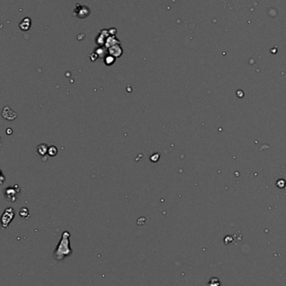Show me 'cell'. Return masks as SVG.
Returning a JSON list of instances; mask_svg holds the SVG:
<instances>
[{
  "label": "cell",
  "mask_w": 286,
  "mask_h": 286,
  "mask_svg": "<svg viewBox=\"0 0 286 286\" xmlns=\"http://www.w3.org/2000/svg\"><path fill=\"white\" fill-rule=\"evenodd\" d=\"M48 150H49V147L45 143L40 144L37 147V152L40 156H46L48 153Z\"/></svg>",
  "instance_id": "5"
},
{
  "label": "cell",
  "mask_w": 286,
  "mask_h": 286,
  "mask_svg": "<svg viewBox=\"0 0 286 286\" xmlns=\"http://www.w3.org/2000/svg\"><path fill=\"white\" fill-rule=\"evenodd\" d=\"M58 153V149L55 146H50L48 150V154L50 157H55Z\"/></svg>",
  "instance_id": "6"
},
{
  "label": "cell",
  "mask_w": 286,
  "mask_h": 286,
  "mask_svg": "<svg viewBox=\"0 0 286 286\" xmlns=\"http://www.w3.org/2000/svg\"><path fill=\"white\" fill-rule=\"evenodd\" d=\"M2 114H3L4 118H5V119H7V120H13V119H15V118H16V116H17V114L15 113L13 110H11L9 107H5V108L4 109L3 113Z\"/></svg>",
  "instance_id": "4"
},
{
  "label": "cell",
  "mask_w": 286,
  "mask_h": 286,
  "mask_svg": "<svg viewBox=\"0 0 286 286\" xmlns=\"http://www.w3.org/2000/svg\"><path fill=\"white\" fill-rule=\"evenodd\" d=\"M20 193V188L18 185H15L14 186H9L6 188L4 195L9 202H15L18 198V194Z\"/></svg>",
  "instance_id": "3"
},
{
  "label": "cell",
  "mask_w": 286,
  "mask_h": 286,
  "mask_svg": "<svg viewBox=\"0 0 286 286\" xmlns=\"http://www.w3.org/2000/svg\"><path fill=\"white\" fill-rule=\"evenodd\" d=\"M114 61H115V59L113 58V56H108L105 59V64L107 65H111L114 63Z\"/></svg>",
  "instance_id": "8"
},
{
  "label": "cell",
  "mask_w": 286,
  "mask_h": 286,
  "mask_svg": "<svg viewBox=\"0 0 286 286\" xmlns=\"http://www.w3.org/2000/svg\"><path fill=\"white\" fill-rule=\"evenodd\" d=\"M20 215L22 217V218H24V219L29 218V210H28V208H26V207H23V208L20 210Z\"/></svg>",
  "instance_id": "7"
},
{
  "label": "cell",
  "mask_w": 286,
  "mask_h": 286,
  "mask_svg": "<svg viewBox=\"0 0 286 286\" xmlns=\"http://www.w3.org/2000/svg\"><path fill=\"white\" fill-rule=\"evenodd\" d=\"M159 159H160V154H159V153H155V154H153V155L150 157V160H151L152 161H154V162L158 161V160Z\"/></svg>",
  "instance_id": "9"
},
{
  "label": "cell",
  "mask_w": 286,
  "mask_h": 286,
  "mask_svg": "<svg viewBox=\"0 0 286 286\" xmlns=\"http://www.w3.org/2000/svg\"><path fill=\"white\" fill-rule=\"evenodd\" d=\"M14 218V211L12 207H8L2 215V226L6 228Z\"/></svg>",
  "instance_id": "2"
},
{
  "label": "cell",
  "mask_w": 286,
  "mask_h": 286,
  "mask_svg": "<svg viewBox=\"0 0 286 286\" xmlns=\"http://www.w3.org/2000/svg\"><path fill=\"white\" fill-rule=\"evenodd\" d=\"M72 253V250L70 246V233L68 231H65L62 233L61 239L59 242L55 250V259L57 260H62L67 256H69Z\"/></svg>",
  "instance_id": "1"
}]
</instances>
